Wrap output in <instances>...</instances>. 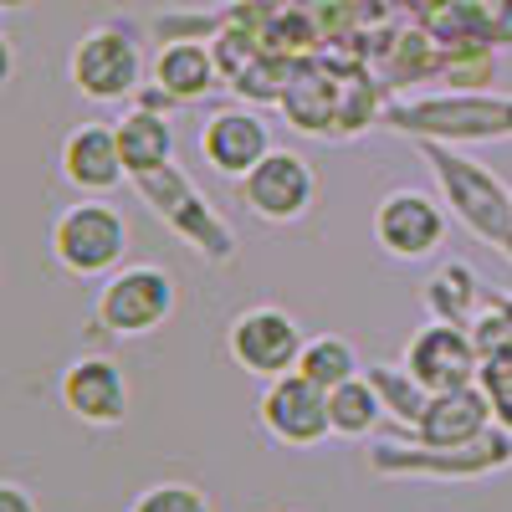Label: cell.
I'll use <instances>...</instances> for the list:
<instances>
[{"instance_id":"obj_1","label":"cell","mask_w":512,"mask_h":512,"mask_svg":"<svg viewBox=\"0 0 512 512\" xmlns=\"http://www.w3.org/2000/svg\"><path fill=\"white\" fill-rule=\"evenodd\" d=\"M415 154L431 164L436 190H441V200H446L451 216L472 231L482 246L502 251L507 262H512V185H502L482 159L461 154L456 144L415 139Z\"/></svg>"},{"instance_id":"obj_2","label":"cell","mask_w":512,"mask_h":512,"mask_svg":"<svg viewBox=\"0 0 512 512\" xmlns=\"http://www.w3.org/2000/svg\"><path fill=\"white\" fill-rule=\"evenodd\" d=\"M384 128L410 139H436V144H492L512 139V98L502 93H436V98H405L384 103Z\"/></svg>"},{"instance_id":"obj_3","label":"cell","mask_w":512,"mask_h":512,"mask_svg":"<svg viewBox=\"0 0 512 512\" xmlns=\"http://www.w3.org/2000/svg\"><path fill=\"white\" fill-rule=\"evenodd\" d=\"M369 466L390 482H487L502 466H512V431L492 425L487 436H477L472 446H456V451H431L405 436H390V441L369 446Z\"/></svg>"},{"instance_id":"obj_4","label":"cell","mask_w":512,"mask_h":512,"mask_svg":"<svg viewBox=\"0 0 512 512\" xmlns=\"http://www.w3.org/2000/svg\"><path fill=\"white\" fill-rule=\"evenodd\" d=\"M134 190H139V200H144L195 256H205L210 267L236 262V231L226 226L221 210L195 190V180L185 175L180 164H164V169H154V175H139Z\"/></svg>"},{"instance_id":"obj_5","label":"cell","mask_w":512,"mask_h":512,"mask_svg":"<svg viewBox=\"0 0 512 512\" xmlns=\"http://www.w3.org/2000/svg\"><path fill=\"white\" fill-rule=\"evenodd\" d=\"M128 256V221L103 195L67 205L52 221V262L67 277H113Z\"/></svg>"},{"instance_id":"obj_6","label":"cell","mask_w":512,"mask_h":512,"mask_svg":"<svg viewBox=\"0 0 512 512\" xmlns=\"http://www.w3.org/2000/svg\"><path fill=\"white\" fill-rule=\"evenodd\" d=\"M175 308H180L175 277L154 262H139V267H118L113 277H103L93 318L113 338H144L175 318Z\"/></svg>"},{"instance_id":"obj_7","label":"cell","mask_w":512,"mask_h":512,"mask_svg":"<svg viewBox=\"0 0 512 512\" xmlns=\"http://www.w3.org/2000/svg\"><path fill=\"white\" fill-rule=\"evenodd\" d=\"M144 47L128 26H98L72 47L67 77L82 98L93 103H123L144 88Z\"/></svg>"},{"instance_id":"obj_8","label":"cell","mask_w":512,"mask_h":512,"mask_svg":"<svg viewBox=\"0 0 512 512\" xmlns=\"http://www.w3.org/2000/svg\"><path fill=\"white\" fill-rule=\"evenodd\" d=\"M303 328L287 308H246L236 313V323L226 328V354L236 369L256 374V379H277V374H292L297 369V354H303Z\"/></svg>"},{"instance_id":"obj_9","label":"cell","mask_w":512,"mask_h":512,"mask_svg":"<svg viewBox=\"0 0 512 512\" xmlns=\"http://www.w3.org/2000/svg\"><path fill=\"white\" fill-rule=\"evenodd\" d=\"M241 200L256 221L267 226H297L318 200V175L297 149H272L262 164L241 180Z\"/></svg>"},{"instance_id":"obj_10","label":"cell","mask_w":512,"mask_h":512,"mask_svg":"<svg viewBox=\"0 0 512 512\" xmlns=\"http://www.w3.org/2000/svg\"><path fill=\"white\" fill-rule=\"evenodd\" d=\"M256 420H262V431L272 441L297 446V451H313L333 436L328 431V390H318V384L303 379L297 369L267 379L262 400H256Z\"/></svg>"},{"instance_id":"obj_11","label":"cell","mask_w":512,"mask_h":512,"mask_svg":"<svg viewBox=\"0 0 512 512\" xmlns=\"http://www.w3.org/2000/svg\"><path fill=\"white\" fill-rule=\"evenodd\" d=\"M374 241L395 262H425L446 241V205L425 190H390L374 210Z\"/></svg>"},{"instance_id":"obj_12","label":"cell","mask_w":512,"mask_h":512,"mask_svg":"<svg viewBox=\"0 0 512 512\" xmlns=\"http://www.w3.org/2000/svg\"><path fill=\"white\" fill-rule=\"evenodd\" d=\"M405 369L420 379V390L431 395H451V390H466L477 384L482 374V359H477V344L472 333L456 328V323H425L405 338Z\"/></svg>"},{"instance_id":"obj_13","label":"cell","mask_w":512,"mask_h":512,"mask_svg":"<svg viewBox=\"0 0 512 512\" xmlns=\"http://www.w3.org/2000/svg\"><path fill=\"white\" fill-rule=\"evenodd\" d=\"M338 103H344V62L328 57H303L292 67V82L282 93V118L297 134L313 139H338Z\"/></svg>"},{"instance_id":"obj_14","label":"cell","mask_w":512,"mask_h":512,"mask_svg":"<svg viewBox=\"0 0 512 512\" xmlns=\"http://www.w3.org/2000/svg\"><path fill=\"white\" fill-rule=\"evenodd\" d=\"M272 128L262 113H246V108H221L210 113L200 128V159L226 180H246L256 164L272 154Z\"/></svg>"},{"instance_id":"obj_15","label":"cell","mask_w":512,"mask_h":512,"mask_svg":"<svg viewBox=\"0 0 512 512\" xmlns=\"http://www.w3.org/2000/svg\"><path fill=\"white\" fill-rule=\"evenodd\" d=\"M62 405H67L72 420L93 425V431H113V425L128 420V379H123V369L113 359L88 354V359L67 364V374H62Z\"/></svg>"},{"instance_id":"obj_16","label":"cell","mask_w":512,"mask_h":512,"mask_svg":"<svg viewBox=\"0 0 512 512\" xmlns=\"http://www.w3.org/2000/svg\"><path fill=\"white\" fill-rule=\"evenodd\" d=\"M492 425L497 415H492V400L482 395V384H466V390H451V395H431L415 431H395V436L431 446V451H456V446H472L477 436H487Z\"/></svg>"},{"instance_id":"obj_17","label":"cell","mask_w":512,"mask_h":512,"mask_svg":"<svg viewBox=\"0 0 512 512\" xmlns=\"http://www.w3.org/2000/svg\"><path fill=\"white\" fill-rule=\"evenodd\" d=\"M57 169H62V180L82 195L118 190V180H128V169H123V154H118L113 123H98V118L77 123L57 149Z\"/></svg>"},{"instance_id":"obj_18","label":"cell","mask_w":512,"mask_h":512,"mask_svg":"<svg viewBox=\"0 0 512 512\" xmlns=\"http://www.w3.org/2000/svg\"><path fill=\"white\" fill-rule=\"evenodd\" d=\"M149 77L154 88L169 98V103H200L221 88V67H216V52H210V41H195V36H175L164 41L159 57L149 62Z\"/></svg>"},{"instance_id":"obj_19","label":"cell","mask_w":512,"mask_h":512,"mask_svg":"<svg viewBox=\"0 0 512 512\" xmlns=\"http://www.w3.org/2000/svg\"><path fill=\"white\" fill-rule=\"evenodd\" d=\"M374 77L390 88H410L420 77H441V41L425 26H395L374 41Z\"/></svg>"},{"instance_id":"obj_20","label":"cell","mask_w":512,"mask_h":512,"mask_svg":"<svg viewBox=\"0 0 512 512\" xmlns=\"http://www.w3.org/2000/svg\"><path fill=\"white\" fill-rule=\"evenodd\" d=\"M113 134H118V154H123L128 180L154 175V169L175 164V123H169V113L128 108V113L113 123Z\"/></svg>"},{"instance_id":"obj_21","label":"cell","mask_w":512,"mask_h":512,"mask_svg":"<svg viewBox=\"0 0 512 512\" xmlns=\"http://www.w3.org/2000/svg\"><path fill=\"white\" fill-rule=\"evenodd\" d=\"M420 297H425V308H431V318H436V323L472 328V318L482 313L487 287L477 282V272L466 267V262H441L431 277H425Z\"/></svg>"},{"instance_id":"obj_22","label":"cell","mask_w":512,"mask_h":512,"mask_svg":"<svg viewBox=\"0 0 512 512\" xmlns=\"http://www.w3.org/2000/svg\"><path fill=\"white\" fill-rule=\"evenodd\" d=\"M384 420V405L374 395V384L364 374L344 379L338 390H328V431L344 436V441H369Z\"/></svg>"},{"instance_id":"obj_23","label":"cell","mask_w":512,"mask_h":512,"mask_svg":"<svg viewBox=\"0 0 512 512\" xmlns=\"http://www.w3.org/2000/svg\"><path fill=\"white\" fill-rule=\"evenodd\" d=\"M364 379L374 384V395H379V405H384V420L395 425V431H415L420 425V415H425V405H431V390H420V379L400 364H369L364 369Z\"/></svg>"},{"instance_id":"obj_24","label":"cell","mask_w":512,"mask_h":512,"mask_svg":"<svg viewBox=\"0 0 512 512\" xmlns=\"http://www.w3.org/2000/svg\"><path fill=\"white\" fill-rule=\"evenodd\" d=\"M297 374L313 379L318 390H338L344 379L364 374L359 369V349L349 344V338H338V333H318L303 344V354H297Z\"/></svg>"},{"instance_id":"obj_25","label":"cell","mask_w":512,"mask_h":512,"mask_svg":"<svg viewBox=\"0 0 512 512\" xmlns=\"http://www.w3.org/2000/svg\"><path fill=\"white\" fill-rule=\"evenodd\" d=\"M297 62H303V57H282V52H267V47H262V52H256V57L231 77V93L246 98V103H282Z\"/></svg>"},{"instance_id":"obj_26","label":"cell","mask_w":512,"mask_h":512,"mask_svg":"<svg viewBox=\"0 0 512 512\" xmlns=\"http://www.w3.org/2000/svg\"><path fill=\"white\" fill-rule=\"evenodd\" d=\"M492 47H441V82L451 93H487L492 88Z\"/></svg>"},{"instance_id":"obj_27","label":"cell","mask_w":512,"mask_h":512,"mask_svg":"<svg viewBox=\"0 0 512 512\" xmlns=\"http://www.w3.org/2000/svg\"><path fill=\"white\" fill-rule=\"evenodd\" d=\"M128 512H216V507H210V497L190 482H154L128 502Z\"/></svg>"},{"instance_id":"obj_28","label":"cell","mask_w":512,"mask_h":512,"mask_svg":"<svg viewBox=\"0 0 512 512\" xmlns=\"http://www.w3.org/2000/svg\"><path fill=\"white\" fill-rule=\"evenodd\" d=\"M466 333H472V344H477V359H482V364L512 359V318L492 303V297H487V313H477Z\"/></svg>"},{"instance_id":"obj_29","label":"cell","mask_w":512,"mask_h":512,"mask_svg":"<svg viewBox=\"0 0 512 512\" xmlns=\"http://www.w3.org/2000/svg\"><path fill=\"white\" fill-rule=\"evenodd\" d=\"M0 512H36V497L16 482H0Z\"/></svg>"},{"instance_id":"obj_30","label":"cell","mask_w":512,"mask_h":512,"mask_svg":"<svg viewBox=\"0 0 512 512\" xmlns=\"http://www.w3.org/2000/svg\"><path fill=\"white\" fill-rule=\"evenodd\" d=\"M11 77H16V41L0 31V88H6Z\"/></svg>"},{"instance_id":"obj_31","label":"cell","mask_w":512,"mask_h":512,"mask_svg":"<svg viewBox=\"0 0 512 512\" xmlns=\"http://www.w3.org/2000/svg\"><path fill=\"white\" fill-rule=\"evenodd\" d=\"M390 6H400V11H415V16L425 21V16L436 11V6H446V0H390Z\"/></svg>"},{"instance_id":"obj_32","label":"cell","mask_w":512,"mask_h":512,"mask_svg":"<svg viewBox=\"0 0 512 512\" xmlns=\"http://www.w3.org/2000/svg\"><path fill=\"white\" fill-rule=\"evenodd\" d=\"M236 6H251V11H262V16H277V11L297 6V0H236Z\"/></svg>"},{"instance_id":"obj_33","label":"cell","mask_w":512,"mask_h":512,"mask_svg":"<svg viewBox=\"0 0 512 512\" xmlns=\"http://www.w3.org/2000/svg\"><path fill=\"white\" fill-rule=\"evenodd\" d=\"M487 297H492V303H497V308L512 318V292H487Z\"/></svg>"},{"instance_id":"obj_34","label":"cell","mask_w":512,"mask_h":512,"mask_svg":"<svg viewBox=\"0 0 512 512\" xmlns=\"http://www.w3.org/2000/svg\"><path fill=\"white\" fill-rule=\"evenodd\" d=\"M36 0H0V11H31Z\"/></svg>"}]
</instances>
